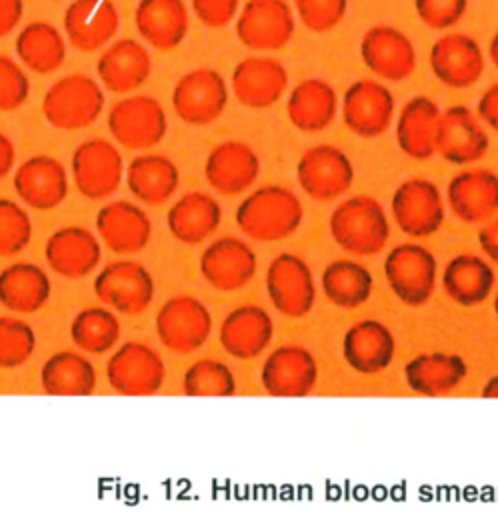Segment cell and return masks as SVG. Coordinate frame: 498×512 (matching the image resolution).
I'll return each mask as SVG.
<instances>
[{
  "mask_svg": "<svg viewBox=\"0 0 498 512\" xmlns=\"http://www.w3.org/2000/svg\"><path fill=\"white\" fill-rule=\"evenodd\" d=\"M304 220L302 200L282 184H264L248 192L234 212L238 230L254 242H280L298 232Z\"/></svg>",
  "mask_w": 498,
  "mask_h": 512,
  "instance_id": "obj_1",
  "label": "cell"
},
{
  "mask_svg": "<svg viewBox=\"0 0 498 512\" xmlns=\"http://www.w3.org/2000/svg\"><path fill=\"white\" fill-rule=\"evenodd\" d=\"M328 230L340 250L352 256H374L386 248L392 226L378 198L354 194L332 208Z\"/></svg>",
  "mask_w": 498,
  "mask_h": 512,
  "instance_id": "obj_2",
  "label": "cell"
},
{
  "mask_svg": "<svg viewBox=\"0 0 498 512\" xmlns=\"http://www.w3.org/2000/svg\"><path fill=\"white\" fill-rule=\"evenodd\" d=\"M106 94L100 82L84 72L60 76L42 98L44 120L56 130H82L92 126L104 112Z\"/></svg>",
  "mask_w": 498,
  "mask_h": 512,
  "instance_id": "obj_3",
  "label": "cell"
},
{
  "mask_svg": "<svg viewBox=\"0 0 498 512\" xmlns=\"http://www.w3.org/2000/svg\"><path fill=\"white\" fill-rule=\"evenodd\" d=\"M106 126L116 144L132 152L158 146L168 132V116L150 94H128L110 106Z\"/></svg>",
  "mask_w": 498,
  "mask_h": 512,
  "instance_id": "obj_4",
  "label": "cell"
},
{
  "mask_svg": "<svg viewBox=\"0 0 498 512\" xmlns=\"http://www.w3.org/2000/svg\"><path fill=\"white\" fill-rule=\"evenodd\" d=\"M384 278L392 294L406 306H424L438 280V260L420 242H400L384 256Z\"/></svg>",
  "mask_w": 498,
  "mask_h": 512,
  "instance_id": "obj_5",
  "label": "cell"
},
{
  "mask_svg": "<svg viewBox=\"0 0 498 512\" xmlns=\"http://www.w3.org/2000/svg\"><path fill=\"white\" fill-rule=\"evenodd\" d=\"M238 42L256 52H278L296 32V14L288 0H246L234 20Z\"/></svg>",
  "mask_w": 498,
  "mask_h": 512,
  "instance_id": "obj_6",
  "label": "cell"
},
{
  "mask_svg": "<svg viewBox=\"0 0 498 512\" xmlns=\"http://www.w3.org/2000/svg\"><path fill=\"white\" fill-rule=\"evenodd\" d=\"M124 174L122 152L106 138H88L72 152L70 176L78 194L86 200H108L124 182Z\"/></svg>",
  "mask_w": 498,
  "mask_h": 512,
  "instance_id": "obj_7",
  "label": "cell"
},
{
  "mask_svg": "<svg viewBox=\"0 0 498 512\" xmlns=\"http://www.w3.org/2000/svg\"><path fill=\"white\" fill-rule=\"evenodd\" d=\"M230 100L226 78L210 66L184 72L170 94L172 110L184 124L208 126L216 122Z\"/></svg>",
  "mask_w": 498,
  "mask_h": 512,
  "instance_id": "obj_8",
  "label": "cell"
},
{
  "mask_svg": "<svg viewBox=\"0 0 498 512\" xmlns=\"http://www.w3.org/2000/svg\"><path fill=\"white\" fill-rule=\"evenodd\" d=\"M356 178L350 156L334 144H314L296 162V180L314 202L342 200Z\"/></svg>",
  "mask_w": 498,
  "mask_h": 512,
  "instance_id": "obj_9",
  "label": "cell"
},
{
  "mask_svg": "<svg viewBox=\"0 0 498 512\" xmlns=\"http://www.w3.org/2000/svg\"><path fill=\"white\" fill-rule=\"evenodd\" d=\"M440 188L428 178L402 180L390 198V216L394 224L410 238H428L436 234L446 218V206Z\"/></svg>",
  "mask_w": 498,
  "mask_h": 512,
  "instance_id": "obj_10",
  "label": "cell"
},
{
  "mask_svg": "<svg viewBox=\"0 0 498 512\" xmlns=\"http://www.w3.org/2000/svg\"><path fill=\"white\" fill-rule=\"evenodd\" d=\"M396 100L392 90L376 78L354 80L342 94L340 118L362 140L380 138L394 122Z\"/></svg>",
  "mask_w": 498,
  "mask_h": 512,
  "instance_id": "obj_11",
  "label": "cell"
},
{
  "mask_svg": "<svg viewBox=\"0 0 498 512\" xmlns=\"http://www.w3.org/2000/svg\"><path fill=\"white\" fill-rule=\"evenodd\" d=\"M92 290L106 308L126 316H136L152 304L156 284L144 264L120 258L108 262L96 274Z\"/></svg>",
  "mask_w": 498,
  "mask_h": 512,
  "instance_id": "obj_12",
  "label": "cell"
},
{
  "mask_svg": "<svg viewBox=\"0 0 498 512\" xmlns=\"http://www.w3.org/2000/svg\"><path fill=\"white\" fill-rule=\"evenodd\" d=\"M158 340L176 354H190L202 348L212 334L208 306L190 294L168 298L154 318Z\"/></svg>",
  "mask_w": 498,
  "mask_h": 512,
  "instance_id": "obj_13",
  "label": "cell"
},
{
  "mask_svg": "<svg viewBox=\"0 0 498 512\" xmlns=\"http://www.w3.org/2000/svg\"><path fill=\"white\" fill-rule=\"evenodd\" d=\"M266 294L276 312L304 318L316 304V282L308 262L292 252L276 254L266 268Z\"/></svg>",
  "mask_w": 498,
  "mask_h": 512,
  "instance_id": "obj_14",
  "label": "cell"
},
{
  "mask_svg": "<svg viewBox=\"0 0 498 512\" xmlns=\"http://www.w3.org/2000/svg\"><path fill=\"white\" fill-rule=\"evenodd\" d=\"M358 52L366 70L382 82L408 80L418 62L410 36L392 24L370 26L360 38Z\"/></svg>",
  "mask_w": 498,
  "mask_h": 512,
  "instance_id": "obj_15",
  "label": "cell"
},
{
  "mask_svg": "<svg viewBox=\"0 0 498 512\" xmlns=\"http://www.w3.org/2000/svg\"><path fill=\"white\" fill-rule=\"evenodd\" d=\"M108 384L124 396H152L166 378L162 356L148 344L128 340L106 362Z\"/></svg>",
  "mask_w": 498,
  "mask_h": 512,
  "instance_id": "obj_16",
  "label": "cell"
},
{
  "mask_svg": "<svg viewBox=\"0 0 498 512\" xmlns=\"http://www.w3.org/2000/svg\"><path fill=\"white\" fill-rule=\"evenodd\" d=\"M428 64L442 86L450 90H466L482 78L486 56L474 36L450 30L430 46Z\"/></svg>",
  "mask_w": 498,
  "mask_h": 512,
  "instance_id": "obj_17",
  "label": "cell"
},
{
  "mask_svg": "<svg viewBox=\"0 0 498 512\" xmlns=\"http://www.w3.org/2000/svg\"><path fill=\"white\" fill-rule=\"evenodd\" d=\"M290 84L286 66L266 54H252L236 62L230 74V92L250 110H266L282 100Z\"/></svg>",
  "mask_w": 498,
  "mask_h": 512,
  "instance_id": "obj_18",
  "label": "cell"
},
{
  "mask_svg": "<svg viewBox=\"0 0 498 512\" xmlns=\"http://www.w3.org/2000/svg\"><path fill=\"white\" fill-rule=\"evenodd\" d=\"M200 274L218 292H236L252 282L258 270L254 248L238 236H220L206 244L198 260Z\"/></svg>",
  "mask_w": 498,
  "mask_h": 512,
  "instance_id": "obj_19",
  "label": "cell"
},
{
  "mask_svg": "<svg viewBox=\"0 0 498 512\" xmlns=\"http://www.w3.org/2000/svg\"><path fill=\"white\" fill-rule=\"evenodd\" d=\"M490 136L474 110L452 104L442 110L436 132V154L454 166H468L486 156Z\"/></svg>",
  "mask_w": 498,
  "mask_h": 512,
  "instance_id": "obj_20",
  "label": "cell"
},
{
  "mask_svg": "<svg viewBox=\"0 0 498 512\" xmlns=\"http://www.w3.org/2000/svg\"><path fill=\"white\" fill-rule=\"evenodd\" d=\"M318 380V364L312 352L298 344L274 348L262 362L260 384L270 396L302 398L308 396Z\"/></svg>",
  "mask_w": 498,
  "mask_h": 512,
  "instance_id": "obj_21",
  "label": "cell"
},
{
  "mask_svg": "<svg viewBox=\"0 0 498 512\" xmlns=\"http://www.w3.org/2000/svg\"><path fill=\"white\" fill-rule=\"evenodd\" d=\"M262 170L258 152L242 140H224L216 144L204 160V178L208 186L222 196H238L250 190Z\"/></svg>",
  "mask_w": 498,
  "mask_h": 512,
  "instance_id": "obj_22",
  "label": "cell"
},
{
  "mask_svg": "<svg viewBox=\"0 0 498 512\" xmlns=\"http://www.w3.org/2000/svg\"><path fill=\"white\" fill-rule=\"evenodd\" d=\"M12 186L24 206L34 210H54L68 196L70 176L58 158L34 154L16 166Z\"/></svg>",
  "mask_w": 498,
  "mask_h": 512,
  "instance_id": "obj_23",
  "label": "cell"
},
{
  "mask_svg": "<svg viewBox=\"0 0 498 512\" xmlns=\"http://www.w3.org/2000/svg\"><path fill=\"white\" fill-rule=\"evenodd\" d=\"M120 28V14L112 0H72L62 16L66 42L78 52H102Z\"/></svg>",
  "mask_w": 498,
  "mask_h": 512,
  "instance_id": "obj_24",
  "label": "cell"
},
{
  "mask_svg": "<svg viewBox=\"0 0 498 512\" xmlns=\"http://www.w3.org/2000/svg\"><path fill=\"white\" fill-rule=\"evenodd\" d=\"M152 74V56L148 48L134 38L110 42L96 60V80L112 94H134Z\"/></svg>",
  "mask_w": 498,
  "mask_h": 512,
  "instance_id": "obj_25",
  "label": "cell"
},
{
  "mask_svg": "<svg viewBox=\"0 0 498 512\" xmlns=\"http://www.w3.org/2000/svg\"><path fill=\"white\" fill-rule=\"evenodd\" d=\"M454 218L466 224H484L498 214V174L490 168L456 172L444 196Z\"/></svg>",
  "mask_w": 498,
  "mask_h": 512,
  "instance_id": "obj_26",
  "label": "cell"
},
{
  "mask_svg": "<svg viewBox=\"0 0 498 512\" xmlns=\"http://www.w3.org/2000/svg\"><path fill=\"white\" fill-rule=\"evenodd\" d=\"M96 236L114 254H138L152 238V222L142 206L110 200L96 214Z\"/></svg>",
  "mask_w": 498,
  "mask_h": 512,
  "instance_id": "obj_27",
  "label": "cell"
},
{
  "mask_svg": "<svg viewBox=\"0 0 498 512\" xmlns=\"http://www.w3.org/2000/svg\"><path fill=\"white\" fill-rule=\"evenodd\" d=\"M44 258L52 272L68 280L90 276L102 258V242L84 226L54 230L44 244Z\"/></svg>",
  "mask_w": 498,
  "mask_h": 512,
  "instance_id": "obj_28",
  "label": "cell"
},
{
  "mask_svg": "<svg viewBox=\"0 0 498 512\" xmlns=\"http://www.w3.org/2000/svg\"><path fill=\"white\" fill-rule=\"evenodd\" d=\"M394 354V334L380 320H358L342 336V358L358 374L374 376L384 372L392 364Z\"/></svg>",
  "mask_w": 498,
  "mask_h": 512,
  "instance_id": "obj_29",
  "label": "cell"
},
{
  "mask_svg": "<svg viewBox=\"0 0 498 512\" xmlns=\"http://www.w3.org/2000/svg\"><path fill=\"white\" fill-rule=\"evenodd\" d=\"M274 320L266 308L258 304H242L232 308L218 328V340L226 354L238 360L260 356L272 342Z\"/></svg>",
  "mask_w": 498,
  "mask_h": 512,
  "instance_id": "obj_30",
  "label": "cell"
},
{
  "mask_svg": "<svg viewBox=\"0 0 498 512\" xmlns=\"http://www.w3.org/2000/svg\"><path fill=\"white\" fill-rule=\"evenodd\" d=\"M134 26L144 44L158 52H170L186 40L190 12L184 0H138Z\"/></svg>",
  "mask_w": 498,
  "mask_h": 512,
  "instance_id": "obj_31",
  "label": "cell"
},
{
  "mask_svg": "<svg viewBox=\"0 0 498 512\" xmlns=\"http://www.w3.org/2000/svg\"><path fill=\"white\" fill-rule=\"evenodd\" d=\"M340 112L336 88L318 76L304 78L288 90L286 116L300 132H322L330 128Z\"/></svg>",
  "mask_w": 498,
  "mask_h": 512,
  "instance_id": "obj_32",
  "label": "cell"
},
{
  "mask_svg": "<svg viewBox=\"0 0 498 512\" xmlns=\"http://www.w3.org/2000/svg\"><path fill=\"white\" fill-rule=\"evenodd\" d=\"M442 110L436 100L416 94L404 102L394 118V134L400 152L412 160H428L436 154V132Z\"/></svg>",
  "mask_w": 498,
  "mask_h": 512,
  "instance_id": "obj_33",
  "label": "cell"
},
{
  "mask_svg": "<svg viewBox=\"0 0 498 512\" xmlns=\"http://www.w3.org/2000/svg\"><path fill=\"white\" fill-rule=\"evenodd\" d=\"M222 224L220 202L202 190H190L176 198L166 214V226L172 238L196 246L216 234Z\"/></svg>",
  "mask_w": 498,
  "mask_h": 512,
  "instance_id": "obj_34",
  "label": "cell"
},
{
  "mask_svg": "<svg viewBox=\"0 0 498 512\" xmlns=\"http://www.w3.org/2000/svg\"><path fill=\"white\" fill-rule=\"evenodd\" d=\"M124 178L128 192L140 204L162 206L176 194L180 170L170 156L144 152L130 160Z\"/></svg>",
  "mask_w": 498,
  "mask_h": 512,
  "instance_id": "obj_35",
  "label": "cell"
},
{
  "mask_svg": "<svg viewBox=\"0 0 498 512\" xmlns=\"http://www.w3.org/2000/svg\"><path fill=\"white\" fill-rule=\"evenodd\" d=\"M468 376L466 360L456 352H422L404 366L406 386L420 396H442L456 390Z\"/></svg>",
  "mask_w": 498,
  "mask_h": 512,
  "instance_id": "obj_36",
  "label": "cell"
},
{
  "mask_svg": "<svg viewBox=\"0 0 498 512\" xmlns=\"http://www.w3.org/2000/svg\"><path fill=\"white\" fill-rule=\"evenodd\" d=\"M444 294L458 306L472 308L486 302L494 290L496 274L492 264L478 254L452 256L440 274Z\"/></svg>",
  "mask_w": 498,
  "mask_h": 512,
  "instance_id": "obj_37",
  "label": "cell"
},
{
  "mask_svg": "<svg viewBox=\"0 0 498 512\" xmlns=\"http://www.w3.org/2000/svg\"><path fill=\"white\" fill-rule=\"evenodd\" d=\"M52 282L34 262H14L0 270V304L14 314H34L46 306Z\"/></svg>",
  "mask_w": 498,
  "mask_h": 512,
  "instance_id": "obj_38",
  "label": "cell"
},
{
  "mask_svg": "<svg viewBox=\"0 0 498 512\" xmlns=\"http://www.w3.org/2000/svg\"><path fill=\"white\" fill-rule=\"evenodd\" d=\"M66 36L46 20H34L16 34L14 52L20 64L40 76L54 74L66 60Z\"/></svg>",
  "mask_w": 498,
  "mask_h": 512,
  "instance_id": "obj_39",
  "label": "cell"
},
{
  "mask_svg": "<svg viewBox=\"0 0 498 512\" xmlns=\"http://www.w3.org/2000/svg\"><path fill=\"white\" fill-rule=\"evenodd\" d=\"M324 298L344 310L366 304L374 292L372 272L356 258H336L320 274Z\"/></svg>",
  "mask_w": 498,
  "mask_h": 512,
  "instance_id": "obj_40",
  "label": "cell"
},
{
  "mask_svg": "<svg viewBox=\"0 0 498 512\" xmlns=\"http://www.w3.org/2000/svg\"><path fill=\"white\" fill-rule=\"evenodd\" d=\"M96 384V368L80 352H54L40 368V386L52 396H88Z\"/></svg>",
  "mask_w": 498,
  "mask_h": 512,
  "instance_id": "obj_41",
  "label": "cell"
},
{
  "mask_svg": "<svg viewBox=\"0 0 498 512\" xmlns=\"http://www.w3.org/2000/svg\"><path fill=\"white\" fill-rule=\"evenodd\" d=\"M70 340L88 354H106L120 340V320L106 306L82 308L70 322Z\"/></svg>",
  "mask_w": 498,
  "mask_h": 512,
  "instance_id": "obj_42",
  "label": "cell"
},
{
  "mask_svg": "<svg viewBox=\"0 0 498 512\" xmlns=\"http://www.w3.org/2000/svg\"><path fill=\"white\" fill-rule=\"evenodd\" d=\"M182 390L186 396H232L236 392V376L228 364L200 358L186 368Z\"/></svg>",
  "mask_w": 498,
  "mask_h": 512,
  "instance_id": "obj_43",
  "label": "cell"
},
{
  "mask_svg": "<svg viewBox=\"0 0 498 512\" xmlns=\"http://www.w3.org/2000/svg\"><path fill=\"white\" fill-rule=\"evenodd\" d=\"M36 348L34 328L16 318L0 316V368L12 370L30 360Z\"/></svg>",
  "mask_w": 498,
  "mask_h": 512,
  "instance_id": "obj_44",
  "label": "cell"
},
{
  "mask_svg": "<svg viewBox=\"0 0 498 512\" xmlns=\"http://www.w3.org/2000/svg\"><path fill=\"white\" fill-rule=\"evenodd\" d=\"M32 240V220L22 204L0 198V256L8 258L22 252Z\"/></svg>",
  "mask_w": 498,
  "mask_h": 512,
  "instance_id": "obj_45",
  "label": "cell"
},
{
  "mask_svg": "<svg viewBox=\"0 0 498 512\" xmlns=\"http://www.w3.org/2000/svg\"><path fill=\"white\" fill-rule=\"evenodd\" d=\"M292 10L306 30L326 34L342 24L348 0H292Z\"/></svg>",
  "mask_w": 498,
  "mask_h": 512,
  "instance_id": "obj_46",
  "label": "cell"
},
{
  "mask_svg": "<svg viewBox=\"0 0 498 512\" xmlns=\"http://www.w3.org/2000/svg\"><path fill=\"white\" fill-rule=\"evenodd\" d=\"M470 0H414L418 20L438 32H450L468 12Z\"/></svg>",
  "mask_w": 498,
  "mask_h": 512,
  "instance_id": "obj_47",
  "label": "cell"
},
{
  "mask_svg": "<svg viewBox=\"0 0 498 512\" xmlns=\"http://www.w3.org/2000/svg\"><path fill=\"white\" fill-rule=\"evenodd\" d=\"M30 96V78L10 56L0 54V112L18 110Z\"/></svg>",
  "mask_w": 498,
  "mask_h": 512,
  "instance_id": "obj_48",
  "label": "cell"
},
{
  "mask_svg": "<svg viewBox=\"0 0 498 512\" xmlns=\"http://www.w3.org/2000/svg\"><path fill=\"white\" fill-rule=\"evenodd\" d=\"M240 6V0H190L194 16L206 28H224L232 24Z\"/></svg>",
  "mask_w": 498,
  "mask_h": 512,
  "instance_id": "obj_49",
  "label": "cell"
},
{
  "mask_svg": "<svg viewBox=\"0 0 498 512\" xmlns=\"http://www.w3.org/2000/svg\"><path fill=\"white\" fill-rule=\"evenodd\" d=\"M476 116L480 122L498 134V82L490 84L476 102Z\"/></svg>",
  "mask_w": 498,
  "mask_h": 512,
  "instance_id": "obj_50",
  "label": "cell"
},
{
  "mask_svg": "<svg viewBox=\"0 0 498 512\" xmlns=\"http://www.w3.org/2000/svg\"><path fill=\"white\" fill-rule=\"evenodd\" d=\"M478 246L490 264L498 266V214L478 228Z\"/></svg>",
  "mask_w": 498,
  "mask_h": 512,
  "instance_id": "obj_51",
  "label": "cell"
},
{
  "mask_svg": "<svg viewBox=\"0 0 498 512\" xmlns=\"http://www.w3.org/2000/svg\"><path fill=\"white\" fill-rule=\"evenodd\" d=\"M24 0H0V38H6L20 24Z\"/></svg>",
  "mask_w": 498,
  "mask_h": 512,
  "instance_id": "obj_52",
  "label": "cell"
},
{
  "mask_svg": "<svg viewBox=\"0 0 498 512\" xmlns=\"http://www.w3.org/2000/svg\"><path fill=\"white\" fill-rule=\"evenodd\" d=\"M14 164H16V146L4 132H0V180L14 170Z\"/></svg>",
  "mask_w": 498,
  "mask_h": 512,
  "instance_id": "obj_53",
  "label": "cell"
},
{
  "mask_svg": "<svg viewBox=\"0 0 498 512\" xmlns=\"http://www.w3.org/2000/svg\"><path fill=\"white\" fill-rule=\"evenodd\" d=\"M480 396H482V398H498V374L490 376V378L484 382V386H482V390H480Z\"/></svg>",
  "mask_w": 498,
  "mask_h": 512,
  "instance_id": "obj_54",
  "label": "cell"
},
{
  "mask_svg": "<svg viewBox=\"0 0 498 512\" xmlns=\"http://www.w3.org/2000/svg\"><path fill=\"white\" fill-rule=\"evenodd\" d=\"M488 58L494 64V68L498 70V30L492 34V38L488 42Z\"/></svg>",
  "mask_w": 498,
  "mask_h": 512,
  "instance_id": "obj_55",
  "label": "cell"
},
{
  "mask_svg": "<svg viewBox=\"0 0 498 512\" xmlns=\"http://www.w3.org/2000/svg\"><path fill=\"white\" fill-rule=\"evenodd\" d=\"M492 306H494V314L498 316V290H496V294H494V304H492Z\"/></svg>",
  "mask_w": 498,
  "mask_h": 512,
  "instance_id": "obj_56",
  "label": "cell"
}]
</instances>
